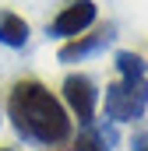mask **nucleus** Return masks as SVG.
<instances>
[{
  "mask_svg": "<svg viewBox=\"0 0 148 151\" xmlns=\"http://www.w3.org/2000/svg\"><path fill=\"white\" fill-rule=\"evenodd\" d=\"M116 144V123H88L81 127V134L74 137V148L71 151H113Z\"/></svg>",
  "mask_w": 148,
  "mask_h": 151,
  "instance_id": "6",
  "label": "nucleus"
},
{
  "mask_svg": "<svg viewBox=\"0 0 148 151\" xmlns=\"http://www.w3.org/2000/svg\"><path fill=\"white\" fill-rule=\"evenodd\" d=\"M0 42L7 49H25L28 46V21L14 11H0Z\"/></svg>",
  "mask_w": 148,
  "mask_h": 151,
  "instance_id": "7",
  "label": "nucleus"
},
{
  "mask_svg": "<svg viewBox=\"0 0 148 151\" xmlns=\"http://www.w3.org/2000/svg\"><path fill=\"white\" fill-rule=\"evenodd\" d=\"M145 60L134 53V49H120L116 53V74L120 77H145Z\"/></svg>",
  "mask_w": 148,
  "mask_h": 151,
  "instance_id": "8",
  "label": "nucleus"
},
{
  "mask_svg": "<svg viewBox=\"0 0 148 151\" xmlns=\"http://www.w3.org/2000/svg\"><path fill=\"white\" fill-rule=\"evenodd\" d=\"M131 151H148V127L134 134V141H131Z\"/></svg>",
  "mask_w": 148,
  "mask_h": 151,
  "instance_id": "9",
  "label": "nucleus"
},
{
  "mask_svg": "<svg viewBox=\"0 0 148 151\" xmlns=\"http://www.w3.org/2000/svg\"><path fill=\"white\" fill-rule=\"evenodd\" d=\"M0 151H11V148H0Z\"/></svg>",
  "mask_w": 148,
  "mask_h": 151,
  "instance_id": "10",
  "label": "nucleus"
},
{
  "mask_svg": "<svg viewBox=\"0 0 148 151\" xmlns=\"http://www.w3.org/2000/svg\"><path fill=\"white\" fill-rule=\"evenodd\" d=\"M99 18L95 0H71L67 7H60V14L49 21V35L53 39H78L85 35Z\"/></svg>",
  "mask_w": 148,
  "mask_h": 151,
  "instance_id": "4",
  "label": "nucleus"
},
{
  "mask_svg": "<svg viewBox=\"0 0 148 151\" xmlns=\"http://www.w3.org/2000/svg\"><path fill=\"white\" fill-rule=\"evenodd\" d=\"M113 39H116V25L106 21V25H99L95 32H88V35H78L71 42H64L60 49H57V60L60 63H81V60H88V56H99L106 46H113Z\"/></svg>",
  "mask_w": 148,
  "mask_h": 151,
  "instance_id": "5",
  "label": "nucleus"
},
{
  "mask_svg": "<svg viewBox=\"0 0 148 151\" xmlns=\"http://www.w3.org/2000/svg\"><path fill=\"white\" fill-rule=\"evenodd\" d=\"M64 102H67V113L88 127L95 123V109H99V88L88 74H67L64 77Z\"/></svg>",
  "mask_w": 148,
  "mask_h": 151,
  "instance_id": "3",
  "label": "nucleus"
},
{
  "mask_svg": "<svg viewBox=\"0 0 148 151\" xmlns=\"http://www.w3.org/2000/svg\"><path fill=\"white\" fill-rule=\"evenodd\" d=\"M102 109L110 123H134L148 109V77H116L106 84Z\"/></svg>",
  "mask_w": 148,
  "mask_h": 151,
  "instance_id": "2",
  "label": "nucleus"
},
{
  "mask_svg": "<svg viewBox=\"0 0 148 151\" xmlns=\"http://www.w3.org/2000/svg\"><path fill=\"white\" fill-rule=\"evenodd\" d=\"M7 119L14 134L39 148H57L71 137V113L67 106L36 77L14 81L7 91Z\"/></svg>",
  "mask_w": 148,
  "mask_h": 151,
  "instance_id": "1",
  "label": "nucleus"
}]
</instances>
